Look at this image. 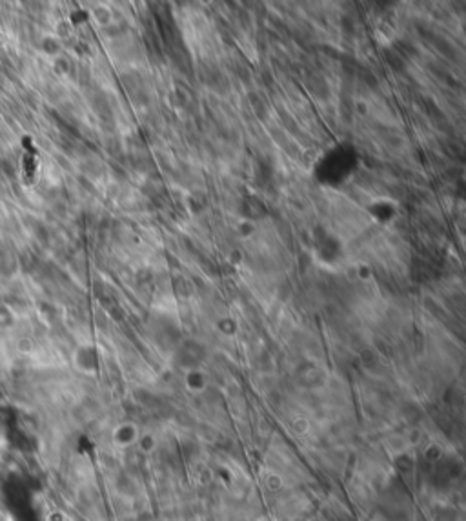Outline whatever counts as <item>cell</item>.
<instances>
[{
  "mask_svg": "<svg viewBox=\"0 0 466 521\" xmlns=\"http://www.w3.org/2000/svg\"><path fill=\"white\" fill-rule=\"evenodd\" d=\"M75 363L76 366L86 374H93L99 368V355L93 346H81L75 354Z\"/></svg>",
  "mask_w": 466,
  "mask_h": 521,
  "instance_id": "6da1fadb",
  "label": "cell"
},
{
  "mask_svg": "<svg viewBox=\"0 0 466 521\" xmlns=\"http://www.w3.org/2000/svg\"><path fill=\"white\" fill-rule=\"evenodd\" d=\"M138 430L133 423H120L115 426L113 430V443L119 446H129L137 443L138 439Z\"/></svg>",
  "mask_w": 466,
  "mask_h": 521,
  "instance_id": "7a4b0ae2",
  "label": "cell"
},
{
  "mask_svg": "<svg viewBox=\"0 0 466 521\" xmlns=\"http://www.w3.org/2000/svg\"><path fill=\"white\" fill-rule=\"evenodd\" d=\"M184 385H186V390L191 394H200L204 392L206 388V376L202 370H190V372L186 374L184 378Z\"/></svg>",
  "mask_w": 466,
  "mask_h": 521,
  "instance_id": "3957f363",
  "label": "cell"
},
{
  "mask_svg": "<svg viewBox=\"0 0 466 521\" xmlns=\"http://www.w3.org/2000/svg\"><path fill=\"white\" fill-rule=\"evenodd\" d=\"M395 35V22L392 20V15H384L380 19L379 26H377V40H382V42H390Z\"/></svg>",
  "mask_w": 466,
  "mask_h": 521,
  "instance_id": "277c9868",
  "label": "cell"
},
{
  "mask_svg": "<svg viewBox=\"0 0 466 521\" xmlns=\"http://www.w3.org/2000/svg\"><path fill=\"white\" fill-rule=\"evenodd\" d=\"M42 51L53 58L58 57V55H62V44H60V40H58V37H51V35L44 37L42 38Z\"/></svg>",
  "mask_w": 466,
  "mask_h": 521,
  "instance_id": "5b68a950",
  "label": "cell"
},
{
  "mask_svg": "<svg viewBox=\"0 0 466 521\" xmlns=\"http://www.w3.org/2000/svg\"><path fill=\"white\" fill-rule=\"evenodd\" d=\"M255 232H257V226H255V222L250 220V219L239 220L237 226H235V234H237L241 239H250V237L255 235Z\"/></svg>",
  "mask_w": 466,
  "mask_h": 521,
  "instance_id": "8992f818",
  "label": "cell"
},
{
  "mask_svg": "<svg viewBox=\"0 0 466 521\" xmlns=\"http://www.w3.org/2000/svg\"><path fill=\"white\" fill-rule=\"evenodd\" d=\"M91 15H93V19L97 20V24L100 26H108L111 24V20H113V13H111L106 6H97L95 10L91 11Z\"/></svg>",
  "mask_w": 466,
  "mask_h": 521,
  "instance_id": "52a82bcc",
  "label": "cell"
},
{
  "mask_svg": "<svg viewBox=\"0 0 466 521\" xmlns=\"http://www.w3.org/2000/svg\"><path fill=\"white\" fill-rule=\"evenodd\" d=\"M217 328H219L220 334L229 337V335H235V332H237V323L231 317H222V319L217 321Z\"/></svg>",
  "mask_w": 466,
  "mask_h": 521,
  "instance_id": "ba28073f",
  "label": "cell"
},
{
  "mask_svg": "<svg viewBox=\"0 0 466 521\" xmlns=\"http://www.w3.org/2000/svg\"><path fill=\"white\" fill-rule=\"evenodd\" d=\"M53 67H55V73L66 75V73H69L71 62H69V58H67L66 55H58V57L53 58Z\"/></svg>",
  "mask_w": 466,
  "mask_h": 521,
  "instance_id": "9c48e42d",
  "label": "cell"
},
{
  "mask_svg": "<svg viewBox=\"0 0 466 521\" xmlns=\"http://www.w3.org/2000/svg\"><path fill=\"white\" fill-rule=\"evenodd\" d=\"M13 319H15L13 312H11L4 303H0V330H4V328L13 325Z\"/></svg>",
  "mask_w": 466,
  "mask_h": 521,
  "instance_id": "30bf717a",
  "label": "cell"
},
{
  "mask_svg": "<svg viewBox=\"0 0 466 521\" xmlns=\"http://www.w3.org/2000/svg\"><path fill=\"white\" fill-rule=\"evenodd\" d=\"M355 273H357V277L361 279V281H370L371 277H373V270H371V266L368 263H359L355 266Z\"/></svg>",
  "mask_w": 466,
  "mask_h": 521,
  "instance_id": "8fae6325",
  "label": "cell"
},
{
  "mask_svg": "<svg viewBox=\"0 0 466 521\" xmlns=\"http://www.w3.org/2000/svg\"><path fill=\"white\" fill-rule=\"evenodd\" d=\"M282 478L279 476V474H275V472H271V474H268V478H266V487L270 488V490H273V492H277V490H281L282 488Z\"/></svg>",
  "mask_w": 466,
  "mask_h": 521,
  "instance_id": "7c38bea8",
  "label": "cell"
},
{
  "mask_svg": "<svg viewBox=\"0 0 466 521\" xmlns=\"http://www.w3.org/2000/svg\"><path fill=\"white\" fill-rule=\"evenodd\" d=\"M137 443H138V446H140V449L144 450V452H151V450L155 449V437H153L151 434L138 435Z\"/></svg>",
  "mask_w": 466,
  "mask_h": 521,
  "instance_id": "4fadbf2b",
  "label": "cell"
},
{
  "mask_svg": "<svg viewBox=\"0 0 466 521\" xmlns=\"http://www.w3.org/2000/svg\"><path fill=\"white\" fill-rule=\"evenodd\" d=\"M355 111H357V115H359V117H364V115H368V102L357 101L355 102Z\"/></svg>",
  "mask_w": 466,
  "mask_h": 521,
  "instance_id": "5bb4252c",
  "label": "cell"
},
{
  "mask_svg": "<svg viewBox=\"0 0 466 521\" xmlns=\"http://www.w3.org/2000/svg\"><path fill=\"white\" fill-rule=\"evenodd\" d=\"M293 428L299 432V434H304V432L308 430V421H306V419H297L293 423Z\"/></svg>",
  "mask_w": 466,
  "mask_h": 521,
  "instance_id": "9a60e30c",
  "label": "cell"
},
{
  "mask_svg": "<svg viewBox=\"0 0 466 521\" xmlns=\"http://www.w3.org/2000/svg\"><path fill=\"white\" fill-rule=\"evenodd\" d=\"M229 261H231V263H241V261H243L241 250H231V252H229Z\"/></svg>",
  "mask_w": 466,
  "mask_h": 521,
  "instance_id": "2e32d148",
  "label": "cell"
}]
</instances>
